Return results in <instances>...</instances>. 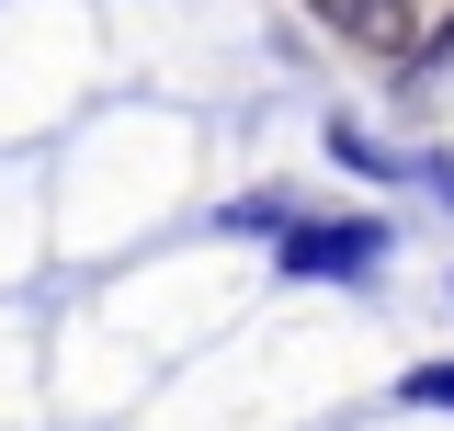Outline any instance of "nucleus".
Masks as SVG:
<instances>
[{
    "mask_svg": "<svg viewBox=\"0 0 454 431\" xmlns=\"http://www.w3.org/2000/svg\"><path fill=\"white\" fill-rule=\"evenodd\" d=\"M387 262V216H318V227H284L273 272L284 284H364Z\"/></svg>",
    "mask_w": 454,
    "mask_h": 431,
    "instance_id": "nucleus-1",
    "label": "nucleus"
},
{
    "mask_svg": "<svg viewBox=\"0 0 454 431\" xmlns=\"http://www.w3.org/2000/svg\"><path fill=\"white\" fill-rule=\"evenodd\" d=\"M443 68H454V12L432 23V35H409V80H443Z\"/></svg>",
    "mask_w": 454,
    "mask_h": 431,
    "instance_id": "nucleus-4",
    "label": "nucleus"
},
{
    "mask_svg": "<svg viewBox=\"0 0 454 431\" xmlns=\"http://www.w3.org/2000/svg\"><path fill=\"white\" fill-rule=\"evenodd\" d=\"M307 12H318L330 35H352V46H375V57H409V35H420L409 0H307Z\"/></svg>",
    "mask_w": 454,
    "mask_h": 431,
    "instance_id": "nucleus-2",
    "label": "nucleus"
},
{
    "mask_svg": "<svg viewBox=\"0 0 454 431\" xmlns=\"http://www.w3.org/2000/svg\"><path fill=\"white\" fill-rule=\"evenodd\" d=\"M227 227H273V239H284V227H295V205H284V193H250V205H227Z\"/></svg>",
    "mask_w": 454,
    "mask_h": 431,
    "instance_id": "nucleus-5",
    "label": "nucleus"
},
{
    "mask_svg": "<svg viewBox=\"0 0 454 431\" xmlns=\"http://www.w3.org/2000/svg\"><path fill=\"white\" fill-rule=\"evenodd\" d=\"M420 182H432V193H443V205H454V160H420Z\"/></svg>",
    "mask_w": 454,
    "mask_h": 431,
    "instance_id": "nucleus-6",
    "label": "nucleus"
},
{
    "mask_svg": "<svg viewBox=\"0 0 454 431\" xmlns=\"http://www.w3.org/2000/svg\"><path fill=\"white\" fill-rule=\"evenodd\" d=\"M397 397H409V409H454V364H409Z\"/></svg>",
    "mask_w": 454,
    "mask_h": 431,
    "instance_id": "nucleus-3",
    "label": "nucleus"
}]
</instances>
